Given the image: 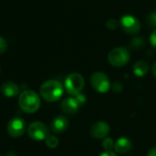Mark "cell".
Wrapping results in <instances>:
<instances>
[{"mask_svg": "<svg viewBox=\"0 0 156 156\" xmlns=\"http://www.w3.org/2000/svg\"><path fill=\"white\" fill-rule=\"evenodd\" d=\"M64 88L62 84L54 80H48L44 82L40 87V95L41 97L49 102H54L58 101L63 95Z\"/></svg>", "mask_w": 156, "mask_h": 156, "instance_id": "obj_1", "label": "cell"}, {"mask_svg": "<svg viewBox=\"0 0 156 156\" xmlns=\"http://www.w3.org/2000/svg\"><path fill=\"white\" fill-rule=\"evenodd\" d=\"M40 98L38 95L31 90H27L21 92L18 98V105L27 113H34L40 107Z\"/></svg>", "mask_w": 156, "mask_h": 156, "instance_id": "obj_2", "label": "cell"}, {"mask_svg": "<svg viewBox=\"0 0 156 156\" xmlns=\"http://www.w3.org/2000/svg\"><path fill=\"white\" fill-rule=\"evenodd\" d=\"M130 52L126 48L119 47L112 49L108 55V60L113 67H123L130 61Z\"/></svg>", "mask_w": 156, "mask_h": 156, "instance_id": "obj_3", "label": "cell"}, {"mask_svg": "<svg viewBox=\"0 0 156 156\" xmlns=\"http://www.w3.org/2000/svg\"><path fill=\"white\" fill-rule=\"evenodd\" d=\"M84 88V79L79 73H71L65 80V89L71 96L81 93Z\"/></svg>", "mask_w": 156, "mask_h": 156, "instance_id": "obj_4", "label": "cell"}, {"mask_svg": "<svg viewBox=\"0 0 156 156\" xmlns=\"http://www.w3.org/2000/svg\"><path fill=\"white\" fill-rule=\"evenodd\" d=\"M90 84L92 88L100 92V93H106L110 90L112 85L108 76L101 71L95 72L90 77Z\"/></svg>", "mask_w": 156, "mask_h": 156, "instance_id": "obj_5", "label": "cell"}, {"mask_svg": "<svg viewBox=\"0 0 156 156\" xmlns=\"http://www.w3.org/2000/svg\"><path fill=\"white\" fill-rule=\"evenodd\" d=\"M27 134L34 141H43L49 135V129L41 122H34L28 126Z\"/></svg>", "mask_w": 156, "mask_h": 156, "instance_id": "obj_6", "label": "cell"}, {"mask_svg": "<svg viewBox=\"0 0 156 156\" xmlns=\"http://www.w3.org/2000/svg\"><path fill=\"white\" fill-rule=\"evenodd\" d=\"M120 26L124 32L131 34V35L137 34L141 30L140 21L135 16L130 14H126L122 16L120 20Z\"/></svg>", "mask_w": 156, "mask_h": 156, "instance_id": "obj_7", "label": "cell"}, {"mask_svg": "<svg viewBox=\"0 0 156 156\" xmlns=\"http://www.w3.org/2000/svg\"><path fill=\"white\" fill-rule=\"evenodd\" d=\"M27 128L26 122L21 118L11 119L6 126V131L11 137H20L24 134Z\"/></svg>", "mask_w": 156, "mask_h": 156, "instance_id": "obj_8", "label": "cell"}, {"mask_svg": "<svg viewBox=\"0 0 156 156\" xmlns=\"http://www.w3.org/2000/svg\"><path fill=\"white\" fill-rule=\"evenodd\" d=\"M111 128L110 125L105 122H95L90 130V136L94 139H104L110 133Z\"/></svg>", "mask_w": 156, "mask_h": 156, "instance_id": "obj_9", "label": "cell"}, {"mask_svg": "<svg viewBox=\"0 0 156 156\" xmlns=\"http://www.w3.org/2000/svg\"><path fill=\"white\" fill-rule=\"evenodd\" d=\"M80 107V104L79 103L78 100L75 96L68 97L64 99L61 102V110L63 112L67 114H74L76 113Z\"/></svg>", "mask_w": 156, "mask_h": 156, "instance_id": "obj_10", "label": "cell"}, {"mask_svg": "<svg viewBox=\"0 0 156 156\" xmlns=\"http://www.w3.org/2000/svg\"><path fill=\"white\" fill-rule=\"evenodd\" d=\"M69 122L65 116H58L54 118L50 123V129L54 133H62L69 128Z\"/></svg>", "mask_w": 156, "mask_h": 156, "instance_id": "obj_11", "label": "cell"}, {"mask_svg": "<svg viewBox=\"0 0 156 156\" xmlns=\"http://www.w3.org/2000/svg\"><path fill=\"white\" fill-rule=\"evenodd\" d=\"M133 148V143L131 142L130 139L125 138V137H122L120 139H118L116 141V143L114 144V150L116 153L121 154H124L128 152H130Z\"/></svg>", "mask_w": 156, "mask_h": 156, "instance_id": "obj_12", "label": "cell"}, {"mask_svg": "<svg viewBox=\"0 0 156 156\" xmlns=\"http://www.w3.org/2000/svg\"><path fill=\"white\" fill-rule=\"evenodd\" d=\"M1 91L4 94V96L7 98H13L19 93V88L16 83L8 81V82H5L1 86Z\"/></svg>", "mask_w": 156, "mask_h": 156, "instance_id": "obj_13", "label": "cell"}, {"mask_svg": "<svg viewBox=\"0 0 156 156\" xmlns=\"http://www.w3.org/2000/svg\"><path fill=\"white\" fill-rule=\"evenodd\" d=\"M133 70L137 77H144L149 71V64L144 60H139L133 65Z\"/></svg>", "mask_w": 156, "mask_h": 156, "instance_id": "obj_14", "label": "cell"}, {"mask_svg": "<svg viewBox=\"0 0 156 156\" xmlns=\"http://www.w3.org/2000/svg\"><path fill=\"white\" fill-rule=\"evenodd\" d=\"M46 144L48 148H51V149H55L58 145V139L54 136V135H48L47 138H46Z\"/></svg>", "mask_w": 156, "mask_h": 156, "instance_id": "obj_15", "label": "cell"}, {"mask_svg": "<svg viewBox=\"0 0 156 156\" xmlns=\"http://www.w3.org/2000/svg\"><path fill=\"white\" fill-rule=\"evenodd\" d=\"M144 46V37H134L131 42V48L133 49H139Z\"/></svg>", "mask_w": 156, "mask_h": 156, "instance_id": "obj_16", "label": "cell"}, {"mask_svg": "<svg viewBox=\"0 0 156 156\" xmlns=\"http://www.w3.org/2000/svg\"><path fill=\"white\" fill-rule=\"evenodd\" d=\"M102 147L105 151H111L114 147V142L112 138H104L102 141Z\"/></svg>", "mask_w": 156, "mask_h": 156, "instance_id": "obj_17", "label": "cell"}, {"mask_svg": "<svg viewBox=\"0 0 156 156\" xmlns=\"http://www.w3.org/2000/svg\"><path fill=\"white\" fill-rule=\"evenodd\" d=\"M119 26H120V23L116 19H109L107 21V23H106V27L109 29H112V30L116 29Z\"/></svg>", "mask_w": 156, "mask_h": 156, "instance_id": "obj_18", "label": "cell"}, {"mask_svg": "<svg viewBox=\"0 0 156 156\" xmlns=\"http://www.w3.org/2000/svg\"><path fill=\"white\" fill-rule=\"evenodd\" d=\"M6 49H7V43L2 37H0V54L5 52Z\"/></svg>", "mask_w": 156, "mask_h": 156, "instance_id": "obj_19", "label": "cell"}, {"mask_svg": "<svg viewBox=\"0 0 156 156\" xmlns=\"http://www.w3.org/2000/svg\"><path fill=\"white\" fill-rule=\"evenodd\" d=\"M150 42H151V45L156 49V29L152 32L150 36Z\"/></svg>", "mask_w": 156, "mask_h": 156, "instance_id": "obj_20", "label": "cell"}, {"mask_svg": "<svg viewBox=\"0 0 156 156\" xmlns=\"http://www.w3.org/2000/svg\"><path fill=\"white\" fill-rule=\"evenodd\" d=\"M75 97H76V99L78 100V101H79V103L80 104V106H81V105H83V104L86 102V96H85L84 94L80 93V94L76 95Z\"/></svg>", "mask_w": 156, "mask_h": 156, "instance_id": "obj_21", "label": "cell"}, {"mask_svg": "<svg viewBox=\"0 0 156 156\" xmlns=\"http://www.w3.org/2000/svg\"><path fill=\"white\" fill-rule=\"evenodd\" d=\"M112 90L115 91V92H121L122 90V86L121 83L119 82H115L113 85H112Z\"/></svg>", "mask_w": 156, "mask_h": 156, "instance_id": "obj_22", "label": "cell"}, {"mask_svg": "<svg viewBox=\"0 0 156 156\" xmlns=\"http://www.w3.org/2000/svg\"><path fill=\"white\" fill-rule=\"evenodd\" d=\"M149 23L152 25V26H155L156 25V14L155 13H153L150 15L149 16Z\"/></svg>", "mask_w": 156, "mask_h": 156, "instance_id": "obj_23", "label": "cell"}, {"mask_svg": "<svg viewBox=\"0 0 156 156\" xmlns=\"http://www.w3.org/2000/svg\"><path fill=\"white\" fill-rule=\"evenodd\" d=\"M100 156H117L115 153H113L112 151H105L104 153H102Z\"/></svg>", "mask_w": 156, "mask_h": 156, "instance_id": "obj_24", "label": "cell"}, {"mask_svg": "<svg viewBox=\"0 0 156 156\" xmlns=\"http://www.w3.org/2000/svg\"><path fill=\"white\" fill-rule=\"evenodd\" d=\"M147 156H156V147L155 148H154V149H152V150L149 152V154H148V155Z\"/></svg>", "mask_w": 156, "mask_h": 156, "instance_id": "obj_25", "label": "cell"}, {"mask_svg": "<svg viewBox=\"0 0 156 156\" xmlns=\"http://www.w3.org/2000/svg\"><path fill=\"white\" fill-rule=\"evenodd\" d=\"M152 70H153V74H154V76L156 77V62L153 65V69H152Z\"/></svg>", "mask_w": 156, "mask_h": 156, "instance_id": "obj_26", "label": "cell"}, {"mask_svg": "<svg viewBox=\"0 0 156 156\" xmlns=\"http://www.w3.org/2000/svg\"><path fill=\"white\" fill-rule=\"evenodd\" d=\"M6 156H16V154H15L14 153L10 152V153H7V154H6Z\"/></svg>", "mask_w": 156, "mask_h": 156, "instance_id": "obj_27", "label": "cell"}, {"mask_svg": "<svg viewBox=\"0 0 156 156\" xmlns=\"http://www.w3.org/2000/svg\"><path fill=\"white\" fill-rule=\"evenodd\" d=\"M0 156H1V155H0Z\"/></svg>", "mask_w": 156, "mask_h": 156, "instance_id": "obj_28", "label": "cell"}]
</instances>
